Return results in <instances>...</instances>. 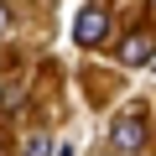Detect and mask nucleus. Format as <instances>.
<instances>
[{
    "mask_svg": "<svg viewBox=\"0 0 156 156\" xmlns=\"http://www.w3.org/2000/svg\"><path fill=\"white\" fill-rule=\"evenodd\" d=\"M109 146H115L120 156L140 151V146H146V115H140V109H125V115H115V125H109Z\"/></svg>",
    "mask_w": 156,
    "mask_h": 156,
    "instance_id": "f257e3e1",
    "label": "nucleus"
},
{
    "mask_svg": "<svg viewBox=\"0 0 156 156\" xmlns=\"http://www.w3.org/2000/svg\"><path fill=\"white\" fill-rule=\"evenodd\" d=\"M104 37H109V16H104L99 5H83L78 21H73V42H78V47H99Z\"/></svg>",
    "mask_w": 156,
    "mask_h": 156,
    "instance_id": "f03ea898",
    "label": "nucleus"
},
{
    "mask_svg": "<svg viewBox=\"0 0 156 156\" xmlns=\"http://www.w3.org/2000/svg\"><path fill=\"white\" fill-rule=\"evenodd\" d=\"M120 62H130V68H151V62H156V42H151L146 31H130L125 47H120Z\"/></svg>",
    "mask_w": 156,
    "mask_h": 156,
    "instance_id": "7ed1b4c3",
    "label": "nucleus"
},
{
    "mask_svg": "<svg viewBox=\"0 0 156 156\" xmlns=\"http://www.w3.org/2000/svg\"><path fill=\"white\" fill-rule=\"evenodd\" d=\"M21 156H52V135H31L21 146Z\"/></svg>",
    "mask_w": 156,
    "mask_h": 156,
    "instance_id": "20e7f679",
    "label": "nucleus"
}]
</instances>
